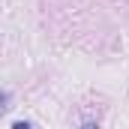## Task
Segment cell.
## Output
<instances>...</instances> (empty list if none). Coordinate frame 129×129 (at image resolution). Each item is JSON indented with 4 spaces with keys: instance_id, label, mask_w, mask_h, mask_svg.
<instances>
[{
    "instance_id": "obj_1",
    "label": "cell",
    "mask_w": 129,
    "mask_h": 129,
    "mask_svg": "<svg viewBox=\"0 0 129 129\" xmlns=\"http://www.w3.org/2000/svg\"><path fill=\"white\" fill-rule=\"evenodd\" d=\"M6 108H9V93H6V90H0V114H3Z\"/></svg>"
},
{
    "instance_id": "obj_2",
    "label": "cell",
    "mask_w": 129,
    "mask_h": 129,
    "mask_svg": "<svg viewBox=\"0 0 129 129\" xmlns=\"http://www.w3.org/2000/svg\"><path fill=\"white\" fill-rule=\"evenodd\" d=\"M12 129H33L30 123H24V120H18V123H12Z\"/></svg>"
},
{
    "instance_id": "obj_3",
    "label": "cell",
    "mask_w": 129,
    "mask_h": 129,
    "mask_svg": "<svg viewBox=\"0 0 129 129\" xmlns=\"http://www.w3.org/2000/svg\"><path fill=\"white\" fill-rule=\"evenodd\" d=\"M81 129H99V126H96V123H93V120H87V123H84V126H81Z\"/></svg>"
}]
</instances>
